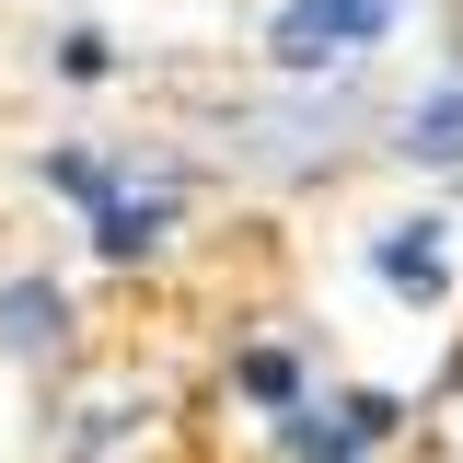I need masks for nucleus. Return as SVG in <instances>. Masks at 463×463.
<instances>
[{
  "instance_id": "nucleus-1",
  "label": "nucleus",
  "mask_w": 463,
  "mask_h": 463,
  "mask_svg": "<svg viewBox=\"0 0 463 463\" xmlns=\"http://www.w3.org/2000/svg\"><path fill=\"white\" fill-rule=\"evenodd\" d=\"M289 463H359L371 440H394V394H347V405H279Z\"/></svg>"
},
{
  "instance_id": "nucleus-4",
  "label": "nucleus",
  "mask_w": 463,
  "mask_h": 463,
  "mask_svg": "<svg viewBox=\"0 0 463 463\" xmlns=\"http://www.w3.org/2000/svg\"><path fill=\"white\" fill-rule=\"evenodd\" d=\"M371 267H383V289H405V301H440V289H452V267H440V221H394L383 243H371Z\"/></svg>"
},
{
  "instance_id": "nucleus-3",
  "label": "nucleus",
  "mask_w": 463,
  "mask_h": 463,
  "mask_svg": "<svg viewBox=\"0 0 463 463\" xmlns=\"http://www.w3.org/2000/svg\"><path fill=\"white\" fill-rule=\"evenodd\" d=\"M163 221H174V185H105V197H93V243H105V255H151Z\"/></svg>"
},
{
  "instance_id": "nucleus-7",
  "label": "nucleus",
  "mask_w": 463,
  "mask_h": 463,
  "mask_svg": "<svg viewBox=\"0 0 463 463\" xmlns=\"http://www.w3.org/2000/svg\"><path fill=\"white\" fill-rule=\"evenodd\" d=\"M232 383H243V394H255V405H301V371H289L279 347H255V359H243Z\"/></svg>"
},
{
  "instance_id": "nucleus-6",
  "label": "nucleus",
  "mask_w": 463,
  "mask_h": 463,
  "mask_svg": "<svg viewBox=\"0 0 463 463\" xmlns=\"http://www.w3.org/2000/svg\"><path fill=\"white\" fill-rule=\"evenodd\" d=\"M58 325H70V301H58L47 279H12V289H0V347H12V359L58 347Z\"/></svg>"
},
{
  "instance_id": "nucleus-5",
  "label": "nucleus",
  "mask_w": 463,
  "mask_h": 463,
  "mask_svg": "<svg viewBox=\"0 0 463 463\" xmlns=\"http://www.w3.org/2000/svg\"><path fill=\"white\" fill-rule=\"evenodd\" d=\"M394 151H405V163H440V174L463 163V81H440V93L405 105V139H394Z\"/></svg>"
},
{
  "instance_id": "nucleus-2",
  "label": "nucleus",
  "mask_w": 463,
  "mask_h": 463,
  "mask_svg": "<svg viewBox=\"0 0 463 463\" xmlns=\"http://www.w3.org/2000/svg\"><path fill=\"white\" fill-rule=\"evenodd\" d=\"M394 24V0H289L279 12V58L289 70H325V58H359Z\"/></svg>"
}]
</instances>
